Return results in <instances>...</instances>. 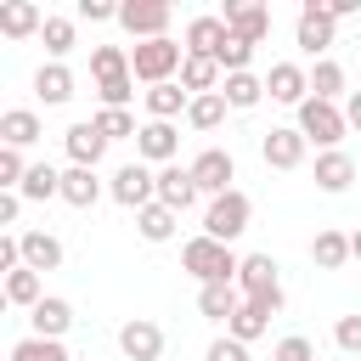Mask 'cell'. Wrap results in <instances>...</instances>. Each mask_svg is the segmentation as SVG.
I'll list each match as a JSON object with an SVG mask.
<instances>
[{
  "label": "cell",
  "instance_id": "cell-1",
  "mask_svg": "<svg viewBox=\"0 0 361 361\" xmlns=\"http://www.w3.org/2000/svg\"><path fill=\"white\" fill-rule=\"evenodd\" d=\"M248 220H254V203H248V192H220V197H209V209H203V237H214V243H237L243 231H248Z\"/></svg>",
  "mask_w": 361,
  "mask_h": 361
},
{
  "label": "cell",
  "instance_id": "cell-2",
  "mask_svg": "<svg viewBox=\"0 0 361 361\" xmlns=\"http://www.w3.org/2000/svg\"><path fill=\"white\" fill-rule=\"evenodd\" d=\"M180 265L209 288V282H237V271H243V259L226 248V243H214V237H192L186 248H180Z\"/></svg>",
  "mask_w": 361,
  "mask_h": 361
},
{
  "label": "cell",
  "instance_id": "cell-3",
  "mask_svg": "<svg viewBox=\"0 0 361 361\" xmlns=\"http://www.w3.org/2000/svg\"><path fill=\"white\" fill-rule=\"evenodd\" d=\"M180 62H186V45H175V39H141L130 51V73L147 90L152 85H169V73H180Z\"/></svg>",
  "mask_w": 361,
  "mask_h": 361
},
{
  "label": "cell",
  "instance_id": "cell-4",
  "mask_svg": "<svg viewBox=\"0 0 361 361\" xmlns=\"http://www.w3.org/2000/svg\"><path fill=\"white\" fill-rule=\"evenodd\" d=\"M293 130H299L305 141H316L322 152H333V147L344 141L350 118H344V107H338V102H316V96H310V102L299 107V124H293Z\"/></svg>",
  "mask_w": 361,
  "mask_h": 361
},
{
  "label": "cell",
  "instance_id": "cell-5",
  "mask_svg": "<svg viewBox=\"0 0 361 361\" xmlns=\"http://www.w3.org/2000/svg\"><path fill=\"white\" fill-rule=\"evenodd\" d=\"M169 17H175L169 0H124L118 6V23L135 34V45L141 39H169Z\"/></svg>",
  "mask_w": 361,
  "mask_h": 361
},
{
  "label": "cell",
  "instance_id": "cell-6",
  "mask_svg": "<svg viewBox=\"0 0 361 361\" xmlns=\"http://www.w3.org/2000/svg\"><path fill=\"white\" fill-rule=\"evenodd\" d=\"M107 192H113V203H124V209L141 214L147 203H158V175H152L147 164H124V169H113Z\"/></svg>",
  "mask_w": 361,
  "mask_h": 361
},
{
  "label": "cell",
  "instance_id": "cell-7",
  "mask_svg": "<svg viewBox=\"0 0 361 361\" xmlns=\"http://www.w3.org/2000/svg\"><path fill=\"white\" fill-rule=\"evenodd\" d=\"M293 39H299L305 56L322 62V51L333 45V11H327V0H305V6H299V28H293Z\"/></svg>",
  "mask_w": 361,
  "mask_h": 361
},
{
  "label": "cell",
  "instance_id": "cell-8",
  "mask_svg": "<svg viewBox=\"0 0 361 361\" xmlns=\"http://www.w3.org/2000/svg\"><path fill=\"white\" fill-rule=\"evenodd\" d=\"M186 169H192L197 192H209V197L231 192V180H237V164H231V152H226V147H203V152H197Z\"/></svg>",
  "mask_w": 361,
  "mask_h": 361
},
{
  "label": "cell",
  "instance_id": "cell-9",
  "mask_svg": "<svg viewBox=\"0 0 361 361\" xmlns=\"http://www.w3.org/2000/svg\"><path fill=\"white\" fill-rule=\"evenodd\" d=\"M226 28H231V39L259 45V39L271 34V11H265L259 0H226Z\"/></svg>",
  "mask_w": 361,
  "mask_h": 361
},
{
  "label": "cell",
  "instance_id": "cell-10",
  "mask_svg": "<svg viewBox=\"0 0 361 361\" xmlns=\"http://www.w3.org/2000/svg\"><path fill=\"white\" fill-rule=\"evenodd\" d=\"M265 96L282 102V107H305V102H310V73H305L299 62H276V68L265 73Z\"/></svg>",
  "mask_w": 361,
  "mask_h": 361
},
{
  "label": "cell",
  "instance_id": "cell-11",
  "mask_svg": "<svg viewBox=\"0 0 361 361\" xmlns=\"http://www.w3.org/2000/svg\"><path fill=\"white\" fill-rule=\"evenodd\" d=\"M62 147H68L73 169H96V164H102V152H107V135L96 130V118H79V124H68Z\"/></svg>",
  "mask_w": 361,
  "mask_h": 361
},
{
  "label": "cell",
  "instance_id": "cell-12",
  "mask_svg": "<svg viewBox=\"0 0 361 361\" xmlns=\"http://www.w3.org/2000/svg\"><path fill=\"white\" fill-rule=\"evenodd\" d=\"M118 350H124L130 361H158V355H164V327L147 322V316H135V322L118 327Z\"/></svg>",
  "mask_w": 361,
  "mask_h": 361
},
{
  "label": "cell",
  "instance_id": "cell-13",
  "mask_svg": "<svg viewBox=\"0 0 361 361\" xmlns=\"http://www.w3.org/2000/svg\"><path fill=\"white\" fill-rule=\"evenodd\" d=\"M175 147H180V130L175 124H164V118H147L141 124V135H135V152L147 158V164H175Z\"/></svg>",
  "mask_w": 361,
  "mask_h": 361
},
{
  "label": "cell",
  "instance_id": "cell-14",
  "mask_svg": "<svg viewBox=\"0 0 361 361\" xmlns=\"http://www.w3.org/2000/svg\"><path fill=\"white\" fill-rule=\"evenodd\" d=\"M158 203H164V209H175V214H186V209L197 203V180H192V169L164 164V169H158Z\"/></svg>",
  "mask_w": 361,
  "mask_h": 361
},
{
  "label": "cell",
  "instance_id": "cell-15",
  "mask_svg": "<svg viewBox=\"0 0 361 361\" xmlns=\"http://www.w3.org/2000/svg\"><path fill=\"white\" fill-rule=\"evenodd\" d=\"M305 135L299 130H265V141H259V152H265V164L271 169H299L305 164Z\"/></svg>",
  "mask_w": 361,
  "mask_h": 361
},
{
  "label": "cell",
  "instance_id": "cell-16",
  "mask_svg": "<svg viewBox=\"0 0 361 361\" xmlns=\"http://www.w3.org/2000/svg\"><path fill=\"white\" fill-rule=\"evenodd\" d=\"M282 265L271 259V254H248L243 259V271H237V288H243V299H259V293H276L282 288V276H276Z\"/></svg>",
  "mask_w": 361,
  "mask_h": 361
},
{
  "label": "cell",
  "instance_id": "cell-17",
  "mask_svg": "<svg viewBox=\"0 0 361 361\" xmlns=\"http://www.w3.org/2000/svg\"><path fill=\"white\" fill-rule=\"evenodd\" d=\"M45 28V11L34 6V0H6L0 6V34L6 39H28V34H39Z\"/></svg>",
  "mask_w": 361,
  "mask_h": 361
},
{
  "label": "cell",
  "instance_id": "cell-18",
  "mask_svg": "<svg viewBox=\"0 0 361 361\" xmlns=\"http://www.w3.org/2000/svg\"><path fill=\"white\" fill-rule=\"evenodd\" d=\"M350 180H355V158L350 152H338V147L333 152H316V186L322 192L338 197V192H350Z\"/></svg>",
  "mask_w": 361,
  "mask_h": 361
},
{
  "label": "cell",
  "instance_id": "cell-19",
  "mask_svg": "<svg viewBox=\"0 0 361 361\" xmlns=\"http://www.w3.org/2000/svg\"><path fill=\"white\" fill-rule=\"evenodd\" d=\"M197 310L209 322H231L243 310V288L237 282H209V288H197Z\"/></svg>",
  "mask_w": 361,
  "mask_h": 361
},
{
  "label": "cell",
  "instance_id": "cell-20",
  "mask_svg": "<svg viewBox=\"0 0 361 361\" xmlns=\"http://www.w3.org/2000/svg\"><path fill=\"white\" fill-rule=\"evenodd\" d=\"M28 322H34V338H62V333L73 327V305L51 293V299H39V305L28 310Z\"/></svg>",
  "mask_w": 361,
  "mask_h": 361
},
{
  "label": "cell",
  "instance_id": "cell-21",
  "mask_svg": "<svg viewBox=\"0 0 361 361\" xmlns=\"http://www.w3.org/2000/svg\"><path fill=\"white\" fill-rule=\"evenodd\" d=\"M226 34H231L226 17H192V23H186V51H192V56H214V51L226 45Z\"/></svg>",
  "mask_w": 361,
  "mask_h": 361
},
{
  "label": "cell",
  "instance_id": "cell-22",
  "mask_svg": "<svg viewBox=\"0 0 361 361\" xmlns=\"http://www.w3.org/2000/svg\"><path fill=\"white\" fill-rule=\"evenodd\" d=\"M0 141L17 147V152L34 147V141H39V113H34V107H11V113H0Z\"/></svg>",
  "mask_w": 361,
  "mask_h": 361
},
{
  "label": "cell",
  "instance_id": "cell-23",
  "mask_svg": "<svg viewBox=\"0 0 361 361\" xmlns=\"http://www.w3.org/2000/svg\"><path fill=\"white\" fill-rule=\"evenodd\" d=\"M23 237V265L28 271H56L62 265V243L51 231H17Z\"/></svg>",
  "mask_w": 361,
  "mask_h": 361
},
{
  "label": "cell",
  "instance_id": "cell-24",
  "mask_svg": "<svg viewBox=\"0 0 361 361\" xmlns=\"http://www.w3.org/2000/svg\"><path fill=\"white\" fill-rule=\"evenodd\" d=\"M180 85H186V96H209V90H220V62L186 51V62H180Z\"/></svg>",
  "mask_w": 361,
  "mask_h": 361
},
{
  "label": "cell",
  "instance_id": "cell-25",
  "mask_svg": "<svg viewBox=\"0 0 361 361\" xmlns=\"http://www.w3.org/2000/svg\"><path fill=\"white\" fill-rule=\"evenodd\" d=\"M34 90H39L45 107H62V102H73V73H68L62 62H45V68L34 73Z\"/></svg>",
  "mask_w": 361,
  "mask_h": 361
},
{
  "label": "cell",
  "instance_id": "cell-26",
  "mask_svg": "<svg viewBox=\"0 0 361 361\" xmlns=\"http://www.w3.org/2000/svg\"><path fill=\"white\" fill-rule=\"evenodd\" d=\"M220 96H226V107L248 113V107H259V102H265V79H259V73H226Z\"/></svg>",
  "mask_w": 361,
  "mask_h": 361
},
{
  "label": "cell",
  "instance_id": "cell-27",
  "mask_svg": "<svg viewBox=\"0 0 361 361\" xmlns=\"http://www.w3.org/2000/svg\"><path fill=\"white\" fill-rule=\"evenodd\" d=\"M186 107H192V96H186V85H175V79L147 90V113H152V118H164V124H175Z\"/></svg>",
  "mask_w": 361,
  "mask_h": 361
},
{
  "label": "cell",
  "instance_id": "cell-28",
  "mask_svg": "<svg viewBox=\"0 0 361 361\" xmlns=\"http://www.w3.org/2000/svg\"><path fill=\"white\" fill-rule=\"evenodd\" d=\"M23 203H45V197H62V169H51V164H28V175H23Z\"/></svg>",
  "mask_w": 361,
  "mask_h": 361
},
{
  "label": "cell",
  "instance_id": "cell-29",
  "mask_svg": "<svg viewBox=\"0 0 361 361\" xmlns=\"http://www.w3.org/2000/svg\"><path fill=\"white\" fill-rule=\"evenodd\" d=\"M102 197V180H96V169H62V203H73V209H90Z\"/></svg>",
  "mask_w": 361,
  "mask_h": 361
},
{
  "label": "cell",
  "instance_id": "cell-30",
  "mask_svg": "<svg viewBox=\"0 0 361 361\" xmlns=\"http://www.w3.org/2000/svg\"><path fill=\"white\" fill-rule=\"evenodd\" d=\"M175 226H180V214H175V209H164V203H147V209L135 214V231H141L147 243H169V237H175Z\"/></svg>",
  "mask_w": 361,
  "mask_h": 361
},
{
  "label": "cell",
  "instance_id": "cell-31",
  "mask_svg": "<svg viewBox=\"0 0 361 361\" xmlns=\"http://www.w3.org/2000/svg\"><path fill=\"white\" fill-rule=\"evenodd\" d=\"M310 259H316L322 271H338V265L350 259V237H344V231H333V226H327V231H316V243H310Z\"/></svg>",
  "mask_w": 361,
  "mask_h": 361
},
{
  "label": "cell",
  "instance_id": "cell-32",
  "mask_svg": "<svg viewBox=\"0 0 361 361\" xmlns=\"http://www.w3.org/2000/svg\"><path fill=\"white\" fill-rule=\"evenodd\" d=\"M186 124H192V130H220V124H226V96H220V90H209V96H192V107H186Z\"/></svg>",
  "mask_w": 361,
  "mask_h": 361
},
{
  "label": "cell",
  "instance_id": "cell-33",
  "mask_svg": "<svg viewBox=\"0 0 361 361\" xmlns=\"http://www.w3.org/2000/svg\"><path fill=\"white\" fill-rule=\"evenodd\" d=\"M90 73H96V85L130 73V51H124V45H96V51H90Z\"/></svg>",
  "mask_w": 361,
  "mask_h": 361
},
{
  "label": "cell",
  "instance_id": "cell-34",
  "mask_svg": "<svg viewBox=\"0 0 361 361\" xmlns=\"http://www.w3.org/2000/svg\"><path fill=\"white\" fill-rule=\"evenodd\" d=\"M310 96H316V102H338V96H344V68H338L333 56L316 62V73H310Z\"/></svg>",
  "mask_w": 361,
  "mask_h": 361
},
{
  "label": "cell",
  "instance_id": "cell-35",
  "mask_svg": "<svg viewBox=\"0 0 361 361\" xmlns=\"http://www.w3.org/2000/svg\"><path fill=\"white\" fill-rule=\"evenodd\" d=\"M39 299H45V293H39V271H28V265H23V271H11V276H6V305L34 310Z\"/></svg>",
  "mask_w": 361,
  "mask_h": 361
},
{
  "label": "cell",
  "instance_id": "cell-36",
  "mask_svg": "<svg viewBox=\"0 0 361 361\" xmlns=\"http://www.w3.org/2000/svg\"><path fill=\"white\" fill-rule=\"evenodd\" d=\"M265 327H271V316H265L259 305H248V299H243V310H237V316L226 322V333H231L237 344H254V338H259Z\"/></svg>",
  "mask_w": 361,
  "mask_h": 361
},
{
  "label": "cell",
  "instance_id": "cell-37",
  "mask_svg": "<svg viewBox=\"0 0 361 361\" xmlns=\"http://www.w3.org/2000/svg\"><path fill=\"white\" fill-rule=\"evenodd\" d=\"M96 130H102L107 141H135V135H141V124L130 118V107H102V113H96Z\"/></svg>",
  "mask_w": 361,
  "mask_h": 361
},
{
  "label": "cell",
  "instance_id": "cell-38",
  "mask_svg": "<svg viewBox=\"0 0 361 361\" xmlns=\"http://www.w3.org/2000/svg\"><path fill=\"white\" fill-rule=\"evenodd\" d=\"M11 361H73V355L62 350V338H17Z\"/></svg>",
  "mask_w": 361,
  "mask_h": 361
},
{
  "label": "cell",
  "instance_id": "cell-39",
  "mask_svg": "<svg viewBox=\"0 0 361 361\" xmlns=\"http://www.w3.org/2000/svg\"><path fill=\"white\" fill-rule=\"evenodd\" d=\"M39 39H45V51H51V62H62V56L73 51V23H68V17H45Z\"/></svg>",
  "mask_w": 361,
  "mask_h": 361
},
{
  "label": "cell",
  "instance_id": "cell-40",
  "mask_svg": "<svg viewBox=\"0 0 361 361\" xmlns=\"http://www.w3.org/2000/svg\"><path fill=\"white\" fill-rule=\"evenodd\" d=\"M96 96H102V107H124V102L135 96V73H118V79L96 85Z\"/></svg>",
  "mask_w": 361,
  "mask_h": 361
},
{
  "label": "cell",
  "instance_id": "cell-41",
  "mask_svg": "<svg viewBox=\"0 0 361 361\" xmlns=\"http://www.w3.org/2000/svg\"><path fill=\"white\" fill-rule=\"evenodd\" d=\"M271 361H316V350H310V338H305V333H288V338L271 350Z\"/></svg>",
  "mask_w": 361,
  "mask_h": 361
},
{
  "label": "cell",
  "instance_id": "cell-42",
  "mask_svg": "<svg viewBox=\"0 0 361 361\" xmlns=\"http://www.w3.org/2000/svg\"><path fill=\"white\" fill-rule=\"evenodd\" d=\"M333 344H338V350H350V355H361V316H338Z\"/></svg>",
  "mask_w": 361,
  "mask_h": 361
},
{
  "label": "cell",
  "instance_id": "cell-43",
  "mask_svg": "<svg viewBox=\"0 0 361 361\" xmlns=\"http://www.w3.org/2000/svg\"><path fill=\"white\" fill-rule=\"evenodd\" d=\"M203 361H248V344H237V338L226 333V338H214V344L203 350Z\"/></svg>",
  "mask_w": 361,
  "mask_h": 361
},
{
  "label": "cell",
  "instance_id": "cell-44",
  "mask_svg": "<svg viewBox=\"0 0 361 361\" xmlns=\"http://www.w3.org/2000/svg\"><path fill=\"white\" fill-rule=\"evenodd\" d=\"M79 17H90V23H107V17H118V6H113V0H79Z\"/></svg>",
  "mask_w": 361,
  "mask_h": 361
},
{
  "label": "cell",
  "instance_id": "cell-45",
  "mask_svg": "<svg viewBox=\"0 0 361 361\" xmlns=\"http://www.w3.org/2000/svg\"><path fill=\"white\" fill-rule=\"evenodd\" d=\"M23 214V192H0V226H17Z\"/></svg>",
  "mask_w": 361,
  "mask_h": 361
},
{
  "label": "cell",
  "instance_id": "cell-46",
  "mask_svg": "<svg viewBox=\"0 0 361 361\" xmlns=\"http://www.w3.org/2000/svg\"><path fill=\"white\" fill-rule=\"evenodd\" d=\"M344 118H350V130H361V90L344 102Z\"/></svg>",
  "mask_w": 361,
  "mask_h": 361
},
{
  "label": "cell",
  "instance_id": "cell-47",
  "mask_svg": "<svg viewBox=\"0 0 361 361\" xmlns=\"http://www.w3.org/2000/svg\"><path fill=\"white\" fill-rule=\"evenodd\" d=\"M350 259H361V231H350Z\"/></svg>",
  "mask_w": 361,
  "mask_h": 361
}]
</instances>
